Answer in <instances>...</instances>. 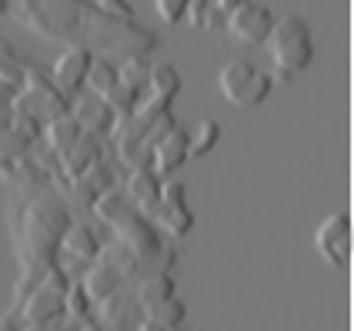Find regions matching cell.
I'll return each instance as SVG.
<instances>
[{
  "mask_svg": "<svg viewBox=\"0 0 354 331\" xmlns=\"http://www.w3.org/2000/svg\"><path fill=\"white\" fill-rule=\"evenodd\" d=\"M264 47H268V57H271V67H274L271 80H281V84H288L301 71H308V64L315 60L311 30L295 14H284V17H277L271 24V30L264 37Z\"/></svg>",
  "mask_w": 354,
  "mask_h": 331,
  "instance_id": "cell-1",
  "label": "cell"
},
{
  "mask_svg": "<svg viewBox=\"0 0 354 331\" xmlns=\"http://www.w3.org/2000/svg\"><path fill=\"white\" fill-rule=\"evenodd\" d=\"M217 87H221V94L231 100L234 107L248 111V107H257V104L268 100L274 80H271V74H264L261 67H254L251 60H227L221 67V74H217Z\"/></svg>",
  "mask_w": 354,
  "mask_h": 331,
  "instance_id": "cell-2",
  "label": "cell"
},
{
  "mask_svg": "<svg viewBox=\"0 0 354 331\" xmlns=\"http://www.w3.org/2000/svg\"><path fill=\"white\" fill-rule=\"evenodd\" d=\"M64 294H67V278L57 265H50L47 271L40 274V281L34 285V292L27 298H20V314L27 325H37V328H50V321L64 314Z\"/></svg>",
  "mask_w": 354,
  "mask_h": 331,
  "instance_id": "cell-3",
  "label": "cell"
},
{
  "mask_svg": "<svg viewBox=\"0 0 354 331\" xmlns=\"http://www.w3.org/2000/svg\"><path fill=\"white\" fill-rule=\"evenodd\" d=\"M144 217H151L154 224H160L164 231L174 234V238L191 234V228H194V211L187 208V188H184L180 181H167V184L160 188L158 204Z\"/></svg>",
  "mask_w": 354,
  "mask_h": 331,
  "instance_id": "cell-4",
  "label": "cell"
},
{
  "mask_svg": "<svg viewBox=\"0 0 354 331\" xmlns=\"http://www.w3.org/2000/svg\"><path fill=\"white\" fill-rule=\"evenodd\" d=\"M60 251H57V265L60 271H67L71 268V274H80L87 265H94L100 258V241L97 234L91 231L87 224H67L64 228V234H60Z\"/></svg>",
  "mask_w": 354,
  "mask_h": 331,
  "instance_id": "cell-5",
  "label": "cell"
},
{
  "mask_svg": "<svg viewBox=\"0 0 354 331\" xmlns=\"http://www.w3.org/2000/svg\"><path fill=\"white\" fill-rule=\"evenodd\" d=\"M315 248L328 265H335V268L348 265V258H351V217H348V211H335L317 224Z\"/></svg>",
  "mask_w": 354,
  "mask_h": 331,
  "instance_id": "cell-6",
  "label": "cell"
},
{
  "mask_svg": "<svg viewBox=\"0 0 354 331\" xmlns=\"http://www.w3.org/2000/svg\"><path fill=\"white\" fill-rule=\"evenodd\" d=\"M271 24H274V14H271L268 7H261V3H251V0H248L244 7H237V10H231V14L224 17L227 34H231L237 44H248V47L264 44L268 30H271Z\"/></svg>",
  "mask_w": 354,
  "mask_h": 331,
  "instance_id": "cell-7",
  "label": "cell"
},
{
  "mask_svg": "<svg viewBox=\"0 0 354 331\" xmlns=\"http://www.w3.org/2000/svg\"><path fill=\"white\" fill-rule=\"evenodd\" d=\"M187 157L191 154H187V131L184 127H171L167 134L151 144V168L160 177H171Z\"/></svg>",
  "mask_w": 354,
  "mask_h": 331,
  "instance_id": "cell-8",
  "label": "cell"
},
{
  "mask_svg": "<svg viewBox=\"0 0 354 331\" xmlns=\"http://www.w3.org/2000/svg\"><path fill=\"white\" fill-rule=\"evenodd\" d=\"M160 188H164V177H160L151 164H147V168H134V171L127 175V181H124V195H127V201L138 208L140 215H147V211L158 204Z\"/></svg>",
  "mask_w": 354,
  "mask_h": 331,
  "instance_id": "cell-9",
  "label": "cell"
},
{
  "mask_svg": "<svg viewBox=\"0 0 354 331\" xmlns=\"http://www.w3.org/2000/svg\"><path fill=\"white\" fill-rule=\"evenodd\" d=\"M91 54L80 51V47H71L67 54H60L57 64H54V87L60 94H77L84 87V78H87V67H91Z\"/></svg>",
  "mask_w": 354,
  "mask_h": 331,
  "instance_id": "cell-10",
  "label": "cell"
},
{
  "mask_svg": "<svg viewBox=\"0 0 354 331\" xmlns=\"http://www.w3.org/2000/svg\"><path fill=\"white\" fill-rule=\"evenodd\" d=\"M71 117L80 124V131L84 134H94V137H104L111 131V124H114V111L107 107V100L97 98V94H87V98H77L74 100V111Z\"/></svg>",
  "mask_w": 354,
  "mask_h": 331,
  "instance_id": "cell-11",
  "label": "cell"
},
{
  "mask_svg": "<svg viewBox=\"0 0 354 331\" xmlns=\"http://www.w3.org/2000/svg\"><path fill=\"white\" fill-rule=\"evenodd\" d=\"M120 278L124 274L114 268V265H107V261H94V265H87L84 271H80V288L87 294V301H107V298H114V292L120 288Z\"/></svg>",
  "mask_w": 354,
  "mask_h": 331,
  "instance_id": "cell-12",
  "label": "cell"
},
{
  "mask_svg": "<svg viewBox=\"0 0 354 331\" xmlns=\"http://www.w3.org/2000/svg\"><path fill=\"white\" fill-rule=\"evenodd\" d=\"M114 188V177H111V171H107V164L104 161H94L87 171H80L77 177H74V197H77L80 204H94L104 191H111Z\"/></svg>",
  "mask_w": 354,
  "mask_h": 331,
  "instance_id": "cell-13",
  "label": "cell"
},
{
  "mask_svg": "<svg viewBox=\"0 0 354 331\" xmlns=\"http://www.w3.org/2000/svg\"><path fill=\"white\" fill-rule=\"evenodd\" d=\"M91 208H94V211L100 215V221H104V224H111L114 231H118L120 224H127L134 215H140L138 208L127 201V195H124V191H114V188H111V191H104Z\"/></svg>",
  "mask_w": 354,
  "mask_h": 331,
  "instance_id": "cell-14",
  "label": "cell"
},
{
  "mask_svg": "<svg viewBox=\"0 0 354 331\" xmlns=\"http://www.w3.org/2000/svg\"><path fill=\"white\" fill-rule=\"evenodd\" d=\"M80 134H84V131H80V124L74 117L57 114V117H50V124H47V147L54 151V157H64L74 144H77Z\"/></svg>",
  "mask_w": 354,
  "mask_h": 331,
  "instance_id": "cell-15",
  "label": "cell"
},
{
  "mask_svg": "<svg viewBox=\"0 0 354 331\" xmlns=\"http://www.w3.org/2000/svg\"><path fill=\"white\" fill-rule=\"evenodd\" d=\"M171 294H174V278H171L167 271H151L138 281L134 301H138L140 308H147V305H154V301H160V298H171Z\"/></svg>",
  "mask_w": 354,
  "mask_h": 331,
  "instance_id": "cell-16",
  "label": "cell"
},
{
  "mask_svg": "<svg viewBox=\"0 0 354 331\" xmlns=\"http://www.w3.org/2000/svg\"><path fill=\"white\" fill-rule=\"evenodd\" d=\"M147 87H151V98H160V100H171L180 94V74H177L174 64H154L147 71Z\"/></svg>",
  "mask_w": 354,
  "mask_h": 331,
  "instance_id": "cell-17",
  "label": "cell"
},
{
  "mask_svg": "<svg viewBox=\"0 0 354 331\" xmlns=\"http://www.w3.org/2000/svg\"><path fill=\"white\" fill-rule=\"evenodd\" d=\"M97 141H94V134H80L77 137V144L67 151V154L60 157V168L67 171L71 177H77L80 171H87L94 161H97Z\"/></svg>",
  "mask_w": 354,
  "mask_h": 331,
  "instance_id": "cell-18",
  "label": "cell"
},
{
  "mask_svg": "<svg viewBox=\"0 0 354 331\" xmlns=\"http://www.w3.org/2000/svg\"><path fill=\"white\" fill-rule=\"evenodd\" d=\"M144 318H151V321H158V325H164V328L177 331L180 325H184V318H187V308H184V301L180 298H160V301H154V305H147L144 308Z\"/></svg>",
  "mask_w": 354,
  "mask_h": 331,
  "instance_id": "cell-19",
  "label": "cell"
},
{
  "mask_svg": "<svg viewBox=\"0 0 354 331\" xmlns=\"http://www.w3.org/2000/svg\"><path fill=\"white\" fill-rule=\"evenodd\" d=\"M180 24H187V27H194V30H217V27L224 24V14L217 10L211 0H187Z\"/></svg>",
  "mask_w": 354,
  "mask_h": 331,
  "instance_id": "cell-20",
  "label": "cell"
},
{
  "mask_svg": "<svg viewBox=\"0 0 354 331\" xmlns=\"http://www.w3.org/2000/svg\"><path fill=\"white\" fill-rule=\"evenodd\" d=\"M114 80H118V67H114L111 60H104V57H94V60H91V67H87V78H84V84H87V91H91V94L104 98V94L114 87Z\"/></svg>",
  "mask_w": 354,
  "mask_h": 331,
  "instance_id": "cell-21",
  "label": "cell"
},
{
  "mask_svg": "<svg viewBox=\"0 0 354 331\" xmlns=\"http://www.w3.org/2000/svg\"><path fill=\"white\" fill-rule=\"evenodd\" d=\"M217 141H221V127H217V120H201L194 134H187V154L207 157L217 147Z\"/></svg>",
  "mask_w": 354,
  "mask_h": 331,
  "instance_id": "cell-22",
  "label": "cell"
},
{
  "mask_svg": "<svg viewBox=\"0 0 354 331\" xmlns=\"http://www.w3.org/2000/svg\"><path fill=\"white\" fill-rule=\"evenodd\" d=\"M147 71H151V64H147V60L131 57V60H124V64L118 67V80L120 84H127L131 91H140V87L147 84Z\"/></svg>",
  "mask_w": 354,
  "mask_h": 331,
  "instance_id": "cell-23",
  "label": "cell"
},
{
  "mask_svg": "<svg viewBox=\"0 0 354 331\" xmlns=\"http://www.w3.org/2000/svg\"><path fill=\"white\" fill-rule=\"evenodd\" d=\"M154 7H158V17L164 24H180L184 20V7H187V0H154Z\"/></svg>",
  "mask_w": 354,
  "mask_h": 331,
  "instance_id": "cell-24",
  "label": "cell"
},
{
  "mask_svg": "<svg viewBox=\"0 0 354 331\" xmlns=\"http://www.w3.org/2000/svg\"><path fill=\"white\" fill-rule=\"evenodd\" d=\"M100 10H107V14H118V17H124V20L134 17V10L127 7V0H100Z\"/></svg>",
  "mask_w": 354,
  "mask_h": 331,
  "instance_id": "cell-25",
  "label": "cell"
},
{
  "mask_svg": "<svg viewBox=\"0 0 354 331\" xmlns=\"http://www.w3.org/2000/svg\"><path fill=\"white\" fill-rule=\"evenodd\" d=\"M211 3H214V7L221 10V14H224V17H227L231 10H237V7H244L248 0H211Z\"/></svg>",
  "mask_w": 354,
  "mask_h": 331,
  "instance_id": "cell-26",
  "label": "cell"
},
{
  "mask_svg": "<svg viewBox=\"0 0 354 331\" xmlns=\"http://www.w3.org/2000/svg\"><path fill=\"white\" fill-rule=\"evenodd\" d=\"M138 331H171V328H164V325L151 321V318H140V321H138Z\"/></svg>",
  "mask_w": 354,
  "mask_h": 331,
  "instance_id": "cell-27",
  "label": "cell"
},
{
  "mask_svg": "<svg viewBox=\"0 0 354 331\" xmlns=\"http://www.w3.org/2000/svg\"><path fill=\"white\" fill-rule=\"evenodd\" d=\"M0 331H20V325L10 318V314H3V318H0Z\"/></svg>",
  "mask_w": 354,
  "mask_h": 331,
  "instance_id": "cell-28",
  "label": "cell"
},
{
  "mask_svg": "<svg viewBox=\"0 0 354 331\" xmlns=\"http://www.w3.org/2000/svg\"><path fill=\"white\" fill-rule=\"evenodd\" d=\"M80 331H100L97 325H87V321H84V325H80Z\"/></svg>",
  "mask_w": 354,
  "mask_h": 331,
  "instance_id": "cell-29",
  "label": "cell"
}]
</instances>
